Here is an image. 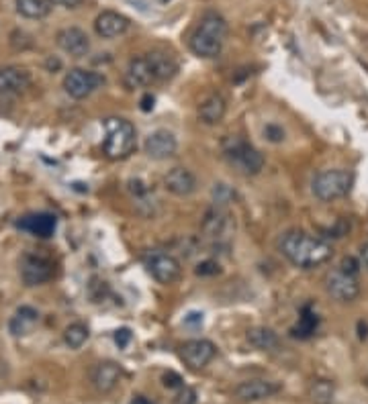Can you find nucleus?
I'll list each match as a JSON object with an SVG mask.
<instances>
[{
  "mask_svg": "<svg viewBox=\"0 0 368 404\" xmlns=\"http://www.w3.org/2000/svg\"><path fill=\"white\" fill-rule=\"evenodd\" d=\"M340 270L344 274H350V276H356L360 272V262L356 257H344L342 264H340Z\"/></svg>",
  "mask_w": 368,
  "mask_h": 404,
  "instance_id": "nucleus-32",
  "label": "nucleus"
},
{
  "mask_svg": "<svg viewBox=\"0 0 368 404\" xmlns=\"http://www.w3.org/2000/svg\"><path fill=\"white\" fill-rule=\"evenodd\" d=\"M147 63H150V70H152V76L154 80L158 82H166V80H172L178 72V63L176 59L172 58L170 54L166 52H152L145 56Z\"/></svg>",
  "mask_w": 368,
  "mask_h": 404,
  "instance_id": "nucleus-21",
  "label": "nucleus"
},
{
  "mask_svg": "<svg viewBox=\"0 0 368 404\" xmlns=\"http://www.w3.org/2000/svg\"><path fill=\"white\" fill-rule=\"evenodd\" d=\"M325 290L336 302H342V304H350L360 296V284L356 276L344 274L340 268L325 276Z\"/></svg>",
  "mask_w": 368,
  "mask_h": 404,
  "instance_id": "nucleus-9",
  "label": "nucleus"
},
{
  "mask_svg": "<svg viewBox=\"0 0 368 404\" xmlns=\"http://www.w3.org/2000/svg\"><path fill=\"white\" fill-rule=\"evenodd\" d=\"M86 339H88V327L82 325V323H72L63 331V341L72 349H80L86 343Z\"/></svg>",
  "mask_w": 368,
  "mask_h": 404,
  "instance_id": "nucleus-28",
  "label": "nucleus"
},
{
  "mask_svg": "<svg viewBox=\"0 0 368 404\" xmlns=\"http://www.w3.org/2000/svg\"><path fill=\"white\" fill-rule=\"evenodd\" d=\"M154 82V76H152V70H150V63L145 58H133L129 61L127 70H125V86L129 90H135V88H145Z\"/></svg>",
  "mask_w": 368,
  "mask_h": 404,
  "instance_id": "nucleus-20",
  "label": "nucleus"
},
{
  "mask_svg": "<svg viewBox=\"0 0 368 404\" xmlns=\"http://www.w3.org/2000/svg\"><path fill=\"white\" fill-rule=\"evenodd\" d=\"M105 84V76L96 74V72H88L82 67H74L65 74L63 78V90L68 96L82 100L88 98L94 90H99Z\"/></svg>",
  "mask_w": 368,
  "mask_h": 404,
  "instance_id": "nucleus-6",
  "label": "nucleus"
},
{
  "mask_svg": "<svg viewBox=\"0 0 368 404\" xmlns=\"http://www.w3.org/2000/svg\"><path fill=\"white\" fill-rule=\"evenodd\" d=\"M215 353H217V347L209 339H190L181 347L184 363L190 370H203L205 365H209L213 361Z\"/></svg>",
  "mask_w": 368,
  "mask_h": 404,
  "instance_id": "nucleus-11",
  "label": "nucleus"
},
{
  "mask_svg": "<svg viewBox=\"0 0 368 404\" xmlns=\"http://www.w3.org/2000/svg\"><path fill=\"white\" fill-rule=\"evenodd\" d=\"M143 149H145L147 158H152V160H168V158H172L176 153L178 141H176V137L170 131L160 129V131H154L145 139Z\"/></svg>",
  "mask_w": 368,
  "mask_h": 404,
  "instance_id": "nucleus-12",
  "label": "nucleus"
},
{
  "mask_svg": "<svg viewBox=\"0 0 368 404\" xmlns=\"http://www.w3.org/2000/svg\"><path fill=\"white\" fill-rule=\"evenodd\" d=\"M196 403V392L192 388H186L183 386L181 392L174 396V404H194Z\"/></svg>",
  "mask_w": 368,
  "mask_h": 404,
  "instance_id": "nucleus-33",
  "label": "nucleus"
},
{
  "mask_svg": "<svg viewBox=\"0 0 368 404\" xmlns=\"http://www.w3.org/2000/svg\"><path fill=\"white\" fill-rule=\"evenodd\" d=\"M201 231L211 241H217V243L225 241L229 233L234 231V221H232L229 211L225 206H213L211 211H207Z\"/></svg>",
  "mask_w": 368,
  "mask_h": 404,
  "instance_id": "nucleus-10",
  "label": "nucleus"
},
{
  "mask_svg": "<svg viewBox=\"0 0 368 404\" xmlns=\"http://www.w3.org/2000/svg\"><path fill=\"white\" fill-rule=\"evenodd\" d=\"M131 339H133V335H131V331L129 329H119L117 333H115V343L125 349V347L131 343Z\"/></svg>",
  "mask_w": 368,
  "mask_h": 404,
  "instance_id": "nucleus-35",
  "label": "nucleus"
},
{
  "mask_svg": "<svg viewBox=\"0 0 368 404\" xmlns=\"http://www.w3.org/2000/svg\"><path fill=\"white\" fill-rule=\"evenodd\" d=\"M227 33H229L227 21L219 12H213V10L205 12L196 25L194 33L190 35L192 54L205 59L217 58L223 50Z\"/></svg>",
  "mask_w": 368,
  "mask_h": 404,
  "instance_id": "nucleus-2",
  "label": "nucleus"
},
{
  "mask_svg": "<svg viewBox=\"0 0 368 404\" xmlns=\"http://www.w3.org/2000/svg\"><path fill=\"white\" fill-rule=\"evenodd\" d=\"M121 378V365L115 361H101L94 370H92V384L101 394L111 392Z\"/></svg>",
  "mask_w": 368,
  "mask_h": 404,
  "instance_id": "nucleus-18",
  "label": "nucleus"
},
{
  "mask_svg": "<svg viewBox=\"0 0 368 404\" xmlns=\"http://www.w3.org/2000/svg\"><path fill=\"white\" fill-rule=\"evenodd\" d=\"M56 225H58V221H56V217L50 215V213L27 215V217H23V219L17 223V227H19L21 231L31 233V235H35V237H41V239L52 237L54 231H56Z\"/></svg>",
  "mask_w": 368,
  "mask_h": 404,
  "instance_id": "nucleus-16",
  "label": "nucleus"
},
{
  "mask_svg": "<svg viewBox=\"0 0 368 404\" xmlns=\"http://www.w3.org/2000/svg\"><path fill=\"white\" fill-rule=\"evenodd\" d=\"M131 404H152L147 398H143V396H135L133 401H131Z\"/></svg>",
  "mask_w": 368,
  "mask_h": 404,
  "instance_id": "nucleus-40",
  "label": "nucleus"
},
{
  "mask_svg": "<svg viewBox=\"0 0 368 404\" xmlns=\"http://www.w3.org/2000/svg\"><path fill=\"white\" fill-rule=\"evenodd\" d=\"M352 173L346 170H323L313 178V194L315 198L323 202H331L338 198H344L352 188Z\"/></svg>",
  "mask_w": 368,
  "mask_h": 404,
  "instance_id": "nucleus-5",
  "label": "nucleus"
},
{
  "mask_svg": "<svg viewBox=\"0 0 368 404\" xmlns=\"http://www.w3.org/2000/svg\"><path fill=\"white\" fill-rule=\"evenodd\" d=\"M334 394H336V386L331 380L319 378L309 384V398L313 404H331Z\"/></svg>",
  "mask_w": 368,
  "mask_h": 404,
  "instance_id": "nucleus-25",
  "label": "nucleus"
},
{
  "mask_svg": "<svg viewBox=\"0 0 368 404\" xmlns=\"http://www.w3.org/2000/svg\"><path fill=\"white\" fill-rule=\"evenodd\" d=\"M360 257H362L365 266L368 268V243H365V245H362V249H360Z\"/></svg>",
  "mask_w": 368,
  "mask_h": 404,
  "instance_id": "nucleus-39",
  "label": "nucleus"
},
{
  "mask_svg": "<svg viewBox=\"0 0 368 404\" xmlns=\"http://www.w3.org/2000/svg\"><path fill=\"white\" fill-rule=\"evenodd\" d=\"M158 2H162V4H168L170 0H158Z\"/></svg>",
  "mask_w": 368,
  "mask_h": 404,
  "instance_id": "nucleus-42",
  "label": "nucleus"
},
{
  "mask_svg": "<svg viewBox=\"0 0 368 404\" xmlns=\"http://www.w3.org/2000/svg\"><path fill=\"white\" fill-rule=\"evenodd\" d=\"M31 86L29 72L21 67H0V94H19Z\"/></svg>",
  "mask_w": 368,
  "mask_h": 404,
  "instance_id": "nucleus-19",
  "label": "nucleus"
},
{
  "mask_svg": "<svg viewBox=\"0 0 368 404\" xmlns=\"http://www.w3.org/2000/svg\"><path fill=\"white\" fill-rule=\"evenodd\" d=\"M367 386H368V376H367Z\"/></svg>",
  "mask_w": 368,
  "mask_h": 404,
  "instance_id": "nucleus-43",
  "label": "nucleus"
},
{
  "mask_svg": "<svg viewBox=\"0 0 368 404\" xmlns=\"http://www.w3.org/2000/svg\"><path fill=\"white\" fill-rule=\"evenodd\" d=\"M14 4H17L19 14L27 19H43L52 10L50 0H14Z\"/></svg>",
  "mask_w": 368,
  "mask_h": 404,
  "instance_id": "nucleus-26",
  "label": "nucleus"
},
{
  "mask_svg": "<svg viewBox=\"0 0 368 404\" xmlns=\"http://www.w3.org/2000/svg\"><path fill=\"white\" fill-rule=\"evenodd\" d=\"M223 156L244 176H256L264 168V156L240 137H227L223 141Z\"/></svg>",
  "mask_w": 368,
  "mask_h": 404,
  "instance_id": "nucleus-4",
  "label": "nucleus"
},
{
  "mask_svg": "<svg viewBox=\"0 0 368 404\" xmlns=\"http://www.w3.org/2000/svg\"><path fill=\"white\" fill-rule=\"evenodd\" d=\"M52 4H58V6H63V8H78L84 0H50Z\"/></svg>",
  "mask_w": 368,
  "mask_h": 404,
  "instance_id": "nucleus-38",
  "label": "nucleus"
},
{
  "mask_svg": "<svg viewBox=\"0 0 368 404\" xmlns=\"http://www.w3.org/2000/svg\"><path fill=\"white\" fill-rule=\"evenodd\" d=\"M164 186L174 196H190L196 190V178L186 168H172L164 176Z\"/></svg>",
  "mask_w": 368,
  "mask_h": 404,
  "instance_id": "nucleus-17",
  "label": "nucleus"
},
{
  "mask_svg": "<svg viewBox=\"0 0 368 404\" xmlns=\"http://www.w3.org/2000/svg\"><path fill=\"white\" fill-rule=\"evenodd\" d=\"M278 249L293 266H297L301 270H313V268L325 264L334 253L329 241H325L317 235L299 231V229L285 233L278 239Z\"/></svg>",
  "mask_w": 368,
  "mask_h": 404,
  "instance_id": "nucleus-1",
  "label": "nucleus"
},
{
  "mask_svg": "<svg viewBox=\"0 0 368 404\" xmlns=\"http://www.w3.org/2000/svg\"><path fill=\"white\" fill-rule=\"evenodd\" d=\"M184 323H186L188 327H201V325H203V312H188V315L184 317Z\"/></svg>",
  "mask_w": 368,
  "mask_h": 404,
  "instance_id": "nucleus-36",
  "label": "nucleus"
},
{
  "mask_svg": "<svg viewBox=\"0 0 368 404\" xmlns=\"http://www.w3.org/2000/svg\"><path fill=\"white\" fill-rule=\"evenodd\" d=\"M154 103H156V98L152 94H143V98H141V111L143 113H150L154 109Z\"/></svg>",
  "mask_w": 368,
  "mask_h": 404,
  "instance_id": "nucleus-37",
  "label": "nucleus"
},
{
  "mask_svg": "<svg viewBox=\"0 0 368 404\" xmlns=\"http://www.w3.org/2000/svg\"><path fill=\"white\" fill-rule=\"evenodd\" d=\"M317 325H319L317 315L309 306H305L303 312H301V317H299V323L291 329V335L297 337V339H309L317 331Z\"/></svg>",
  "mask_w": 368,
  "mask_h": 404,
  "instance_id": "nucleus-27",
  "label": "nucleus"
},
{
  "mask_svg": "<svg viewBox=\"0 0 368 404\" xmlns=\"http://www.w3.org/2000/svg\"><path fill=\"white\" fill-rule=\"evenodd\" d=\"M19 274L25 286H41L54 278V264L41 255H23L19 264Z\"/></svg>",
  "mask_w": 368,
  "mask_h": 404,
  "instance_id": "nucleus-8",
  "label": "nucleus"
},
{
  "mask_svg": "<svg viewBox=\"0 0 368 404\" xmlns=\"http://www.w3.org/2000/svg\"><path fill=\"white\" fill-rule=\"evenodd\" d=\"M227 113V100L221 94H211L203 100V105L198 107V118L203 125L215 127L223 120V116Z\"/></svg>",
  "mask_w": 368,
  "mask_h": 404,
  "instance_id": "nucleus-22",
  "label": "nucleus"
},
{
  "mask_svg": "<svg viewBox=\"0 0 368 404\" xmlns=\"http://www.w3.org/2000/svg\"><path fill=\"white\" fill-rule=\"evenodd\" d=\"M162 382H164V386H166V388H183V376H181V374H176V372H168V374H164Z\"/></svg>",
  "mask_w": 368,
  "mask_h": 404,
  "instance_id": "nucleus-34",
  "label": "nucleus"
},
{
  "mask_svg": "<svg viewBox=\"0 0 368 404\" xmlns=\"http://www.w3.org/2000/svg\"><path fill=\"white\" fill-rule=\"evenodd\" d=\"M56 41H58L60 50H63L65 54H70L72 58H82L90 50L88 35L82 29H78V27H65V29L58 31Z\"/></svg>",
  "mask_w": 368,
  "mask_h": 404,
  "instance_id": "nucleus-15",
  "label": "nucleus"
},
{
  "mask_svg": "<svg viewBox=\"0 0 368 404\" xmlns=\"http://www.w3.org/2000/svg\"><path fill=\"white\" fill-rule=\"evenodd\" d=\"M219 272H221V266H219L215 259H205V262H201V264L196 266V270H194L196 276H217Z\"/></svg>",
  "mask_w": 368,
  "mask_h": 404,
  "instance_id": "nucleus-30",
  "label": "nucleus"
},
{
  "mask_svg": "<svg viewBox=\"0 0 368 404\" xmlns=\"http://www.w3.org/2000/svg\"><path fill=\"white\" fill-rule=\"evenodd\" d=\"M264 137H266L270 143H283V141H285V129L270 123V125L264 127Z\"/></svg>",
  "mask_w": 368,
  "mask_h": 404,
  "instance_id": "nucleus-31",
  "label": "nucleus"
},
{
  "mask_svg": "<svg viewBox=\"0 0 368 404\" xmlns=\"http://www.w3.org/2000/svg\"><path fill=\"white\" fill-rule=\"evenodd\" d=\"M37 321H39V315L33 306H21L17 310V315L10 319L8 329L14 337H23V335L31 333V329L35 327Z\"/></svg>",
  "mask_w": 368,
  "mask_h": 404,
  "instance_id": "nucleus-23",
  "label": "nucleus"
},
{
  "mask_svg": "<svg viewBox=\"0 0 368 404\" xmlns=\"http://www.w3.org/2000/svg\"><path fill=\"white\" fill-rule=\"evenodd\" d=\"M245 339L249 345L260 349V351H272L278 347V335L268 327H252L245 333Z\"/></svg>",
  "mask_w": 368,
  "mask_h": 404,
  "instance_id": "nucleus-24",
  "label": "nucleus"
},
{
  "mask_svg": "<svg viewBox=\"0 0 368 404\" xmlns=\"http://www.w3.org/2000/svg\"><path fill=\"white\" fill-rule=\"evenodd\" d=\"M234 198H236V192L227 184H215V188H213L215 206H227L229 202H234Z\"/></svg>",
  "mask_w": 368,
  "mask_h": 404,
  "instance_id": "nucleus-29",
  "label": "nucleus"
},
{
  "mask_svg": "<svg viewBox=\"0 0 368 404\" xmlns=\"http://www.w3.org/2000/svg\"><path fill=\"white\" fill-rule=\"evenodd\" d=\"M48 65H50V67H60V61H58V59H56V61H54V59H50V61H48Z\"/></svg>",
  "mask_w": 368,
  "mask_h": 404,
  "instance_id": "nucleus-41",
  "label": "nucleus"
},
{
  "mask_svg": "<svg viewBox=\"0 0 368 404\" xmlns=\"http://www.w3.org/2000/svg\"><path fill=\"white\" fill-rule=\"evenodd\" d=\"M137 145L135 127L119 116H111L105 120V156L109 160H125L133 153Z\"/></svg>",
  "mask_w": 368,
  "mask_h": 404,
  "instance_id": "nucleus-3",
  "label": "nucleus"
},
{
  "mask_svg": "<svg viewBox=\"0 0 368 404\" xmlns=\"http://www.w3.org/2000/svg\"><path fill=\"white\" fill-rule=\"evenodd\" d=\"M278 390H280V386L276 382H270V380H247V382H242L240 386H236L234 394L242 403H260V401H266V398L278 394Z\"/></svg>",
  "mask_w": 368,
  "mask_h": 404,
  "instance_id": "nucleus-13",
  "label": "nucleus"
},
{
  "mask_svg": "<svg viewBox=\"0 0 368 404\" xmlns=\"http://www.w3.org/2000/svg\"><path fill=\"white\" fill-rule=\"evenodd\" d=\"M145 266H147L150 276H152L156 282L164 284V286L174 284V282L181 278V274H183L181 262H178L174 255L164 253V251H154V253H150L147 259H145Z\"/></svg>",
  "mask_w": 368,
  "mask_h": 404,
  "instance_id": "nucleus-7",
  "label": "nucleus"
},
{
  "mask_svg": "<svg viewBox=\"0 0 368 404\" xmlns=\"http://www.w3.org/2000/svg\"><path fill=\"white\" fill-rule=\"evenodd\" d=\"M131 27V21L121 14V12H115V10H103L96 21H94V29L96 33L103 37V39H115V37H121L123 33H127Z\"/></svg>",
  "mask_w": 368,
  "mask_h": 404,
  "instance_id": "nucleus-14",
  "label": "nucleus"
}]
</instances>
